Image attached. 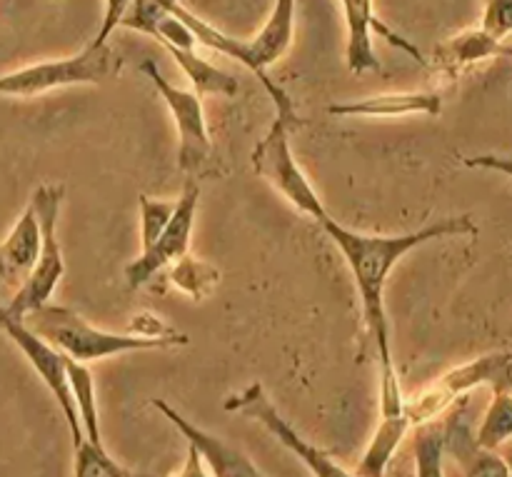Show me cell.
I'll return each instance as SVG.
<instances>
[{"label":"cell","mask_w":512,"mask_h":477,"mask_svg":"<svg viewBox=\"0 0 512 477\" xmlns=\"http://www.w3.org/2000/svg\"><path fill=\"white\" fill-rule=\"evenodd\" d=\"M413 453L418 477H445V423L415 425Z\"/></svg>","instance_id":"7402d4cb"},{"label":"cell","mask_w":512,"mask_h":477,"mask_svg":"<svg viewBox=\"0 0 512 477\" xmlns=\"http://www.w3.org/2000/svg\"><path fill=\"white\" fill-rule=\"evenodd\" d=\"M345 15V28H348V43H345V63L348 70L355 75H363L368 70H380L378 53L373 48V30L378 35H383L390 45L405 50L410 58H415L418 63L428 65V60L423 58L418 48H415L410 40H405L403 35L395 33L393 28L383 23L375 13V0H340Z\"/></svg>","instance_id":"7c38bea8"},{"label":"cell","mask_w":512,"mask_h":477,"mask_svg":"<svg viewBox=\"0 0 512 477\" xmlns=\"http://www.w3.org/2000/svg\"><path fill=\"white\" fill-rule=\"evenodd\" d=\"M130 335H138V338H148V340H168V338H178V330L168 328L158 315L153 313H138L133 315V323L128 328Z\"/></svg>","instance_id":"83f0119b"},{"label":"cell","mask_w":512,"mask_h":477,"mask_svg":"<svg viewBox=\"0 0 512 477\" xmlns=\"http://www.w3.org/2000/svg\"><path fill=\"white\" fill-rule=\"evenodd\" d=\"M40 253V223L33 203L25 208L8 238L0 243V280L8 285L23 283Z\"/></svg>","instance_id":"e0dca14e"},{"label":"cell","mask_w":512,"mask_h":477,"mask_svg":"<svg viewBox=\"0 0 512 477\" xmlns=\"http://www.w3.org/2000/svg\"><path fill=\"white\" fill-rule=\"evenodd\" d=\"M140 238H143V250H148L160 233L165 230L168 220L175 213V200H153L148 195H140Z\"/></svg>","instance_id":"484cf974"},{"label":"cell","mask_w":512,"mask_h":477,"mask_svg":"<svg viewBox=\"0 0 512 477\" xmlns=\"http://www.w3.org/2000/svg\"><path fill=\"white\" fill-rule=\"evenodd\" d=\"M73 477H153L123 468L108 455L105 445H93L83 440L75 445V475Z\"/></svg>","instance_id":"cb8c5ba5"},{"label":"cell","mask_w":512,"mask_h":477,"mask_svg":"<svg viewBox=\"0 0 512 477\" xmlns=\"http://www.w3.org/2000/svg\"><path fill=\"white\" fill-rule=\"evenodd\" d=\"M178 3L180 0H133L130 8L125 10L123 20H120V28L135 30V33L143 35H153L160 20L173 15V8Z\"/></svg>","instance_id":"d4e9b609"},{"label":"cell","mask_w":512,"mask_h":477,"mask_svg":"<svg viewBox=\"0 0 512 477\" xmlns=\"http://www.w3.org/2000/svg\"><path fill=\"white\" fill-rule=\"evenodd\" d=\"M63 198L65 188L60 183L38 185L33 198H30L40 223V253L33 270H30V275L20 283L18 293L13 295V300H10L8 305H3L5 313H8L10 318L23 320L25 315H30L33 310H40L43 305H48L55 288H58V283L63 280L65 260L58 240V218Z\"/></svg>","instance_id":"5b68a950"},{"label":"cell","mask_w":512,"mask_h":477,"mask_svg":"<svg viewBox=\"0 0 512 477\" xmlns=\"http://www.w3.org/2000/svg\"><path fill=\"white\" fill-rule=\"evenodd\" d=\"M440 110H443V98L438 93L403 90V93H380L350 103H335L330 105L328 113L338 118H405L415 113L440 115Z\"/></svg>","instance_id":"9a60e30c"},{"label":"cell","mask_w":512,"mask_h":477,"mask_svg":"<svg viewBox=\"0 0 512 477\" xmlns=\"http://www.w3.org/2000/svg\"><path fill=\"white\" fill-rule=\"evenodd\" d=\"M23 323L35 335L48 340L53 348H58L65 358L75 360V363H95V360H103L120 353H133V350L183 348V345L190 343L188 335H178V338L168 340H148L130 333H105V330H98L90 323H85L75 310L50 303L43 305L40 310H33L30 315H25Z\"/></svg>","instance_id":"3957f363"},{"label":"cell","mask_w":512,"mask_h":477,"mask_svg":"<svg viewBox=\"0 0 512 477\" xmlns=\"http://www.w3.org/2000/svg\"><path fill=\"white\" fill-rule=\"evenodd\" d=\"M295 123H298V118H293V115L275 113L273 125L258 143V148L253 150V168L260 178L268 180L300 213L310 215L318 223H325L330 218L328 210H325L323 200L310 185L308 175L303 173V168L295 160L293 148H290V128Z\"/></svg>","instance_id":"8992f818"},{"label":"cell","mask_w":512,"mask_h":477,"mask_svg":"<svg viewBox=\"0 0 512 477\" xmlns=\"http://www.w3.org/2000/svg\"><path fill=\"white\" fill-rule=\"evenodd\" d=\"M468 168H483V170H495V173L508 175L512 180V158L505 155H475V158L465 160Z\"/></svg>","instance_id":"f546056e"},{"label":"cell","mask_w":512,"mask_h":477,"mask_svg":"<svg viewBox=\"0 0 512 477\" xmlns=\"http://www.w3.org/2000/svg\"><path fill=\"white\" fill-rule=\"evenodd\" d=\"M510 43L505 40H495L493 35L485 33L483 28H470L463 33L453 35L445 43H440L435 48L433 60L443 73H448L450 78L460 75L463 70H468L470 65L485 63V60L493 58H508Z\"/></svg>","instance_id":"2e32d148"},{"label":"cell","mask_w":512,"mask_h":477,"mask_svg":"<svg viewBox=\"0 0 512 477\" xmlns=\"http://www.w3.org/2000/svg\"><path fill=\"white\" fill-rule=\"evenodd\" d=\"M295 10H298V0H275L273 13L265 20V25L260 28V33L250 40H238L233 35L223 33V30L213 28L210 23H205L203 18L193 13V10L185 8L183 3H178L173 8V15H178L185 25L190 28V33L195 35V43L205 45V48L215 50L220 55H228L235 58L238 63H243L245 68L253 70L260 78V83L265 85V90L270 93L275 103V113H288L295 115L293 103L285 95L283 88L270 80L268 65H273L275 60L283 58L288 53L290 43H293L295 35Z\"/></svg>","instance_id":"7a4b0ae2"},{"label":"cell","mask_w":512,"mask_h":477,"mask_svg":"<svg viewBox=\"0 0 512 477\" xmlns=\"http://www.w3.org/2000/svg\"><path fill=\"white\" fill-rule=\"evenodd\" d=\"M168 280L173 288L183 290V293L190 295L193 300H205L215 288H218L220 273L215 265L205 263V260L183 255V258L175 260V263L170 265Z\"/></svg>","instance_id":"44dd1931"},{"label":"cell","mask_w":512,"mask_h":477,"mask_svg":"<svg viewBox=\"0 0 512 477\" xmlns=\"http://www.w3.org/2000/svg\"><path fill=\"white\" fill-rule=\"evenodd\" d=\"M120 70H123V60L108 43H88L78 55H70V58L43 60V63L25 65L13 73L0 75V95L35 98V95L70 88V85H100L118 78Z\"/></svg>","instance_id":"277c9868"},{"label":"cell","mask_w":512,"mask_h":477,"mask_svg":"<svg viewBox=\"0 0 512 477\" xmlns=\"http://www.w3.org/2000/svg\"><path fill=\"white\" fill-rule=\"evenodd\" d=\"M503 460H505V463H508V468H510V477H512V443H510V440H508V443H505Z\"/></svg>","instance_id":"1f68e13d"},{"label":"cell","mask_w":512,"mask_h":477,"mask_svg":"<svg viewBox=\"0 0 512 477\" xmlns=\"http://www.w3.org/2000/svg\"><path fill=\"white\" fill-rule=\"evenodd\" d=\"M480 28L495 40L512 43V0H485Z\"/></svg>","instance_id":"4316f807"},{"label":"cell","mask_w":512,"mask_h":477,"mask_svg":"<svg viewBox=\"0 0 512 477\" xmlns=\"http://www.w3.org/2000/svg\"><path fill=\"white\" fill-rule=\"evenodd\" d=\"M410 428H413V425L405 418V413L380 420L378 430H375V435L370 438L368 450H365L363 460H360L358 470H355V477H385L395 450L400 448V443H403V438L408 435Z\"/></svg>","instance_id":"ac0fdd59"},{"label":"cell","mask_w":512,"mask_h":477,"mask_svg":"<svg viewBox=\"0 0 512 477\" xmlns=\"http://www.w3.org/2000/svg\"><path fill=\"white\" fill-rule=\"evenodd\" d=\"M140 70H143V73L150 78V83L155 85L160 98H163L165 105H168L175 125H178V133H180L178 168L183 170V173L195 175L205 163H208L210 153H213L208 123H205L203 100H200V95L195 93V90H183L178 88V85L170 83V80L160 73L155 60H143Z\"/></svg>","instance_id":"ba28073f"},{"label":"cell","mask_w":512,"mask_h":477,"mask_svg":"<svg viewBox=\"0 0 512 477\" xmlns=\"http://www.w3.org/2000/svg\"><path fill=\"white\" fill-rule=\"evenodd\" d=\"M198 198L200 188L195 183V178H188L183 185V193L175 200V213L168 220L165 230L160 233V238L150 245L148 250H143L138 260L125 268V280L133 290L145 288L155 280V275L163 273L165 268L180 260L183 255H188L190 238H193V225H195V213H198Z\"/></svg>","instance_id":"30bf717a"},{"label":"cell","mask_w":512,"mask_h":477,"mask_svg":"<svg viewBox=\"0 0 512 477\" xmlns=\"http://www.w3.org/2000/svg\"><path fill=\"white\" fill-rule=\"evenodd\" d=\"M490 385L493 390H512V355L510 353H488L478 360L458 365L440 375L438 380L405 400L403 413L410 420V425H423L430 420H438L450 405L465 393L475 388Z\"/></svg>","instance_id":"52a82bcc"},{"label":"cell","mask_w":512,"mask_h":477,"mask_svg":"<svg viewBox=\"0 0 512 477\" xmlns=\"http://www.w3.org/2000/svg\"><path fill=\"white\" fill-rule=\"evenodd\" d=\"M508 58H512V43H510V48H508Z\"/></svg>","instance_id":"d6a6232c"},{"label":"cell","mask_w":512,"mask_h":477,"mask_svg":"<svg viewBox=\"0 0 512 477\" xmlns=\"http://www.w3.org/2000/svg\"><path fill=\"white\" fill-rule=\"evenodd\" d=\"M170 53V58L180 65V70L185 73V78L193 83L195 93L198 95H228L235 98L240 90L238 80L230 73L220 70L218 65L208 63L205 58H200L195 53V48H165Z\"/></svg>","instance_id":"d6986e66"},{"label":"cell","mask_w":512,"mask_h":477,"mask_svg":"<svg viewBox=\"0 0 512 477\" xmlns=\"http://www.w3.org/2000/svg\"><path fill=\"white\" fill-rule=\"evenodd\" d=\"M65 373H68L70 393H73L75 408H78L80 428H83V438L93 445H103V435H100V420H98V403H95V380L93 373L85 363H75V360L65 358Z\"/></svg>","instance_id":"ffe728a7"},{"label":"cell","mask_w":512,"mask_h":477,"mask_svg":"<svg viewBox=\"0 0 512 477\" xmlns=\"http://www.w3.org/2000/svg\"><path fill=\"white\" fill-rule=\"evenodd\" d=\"M0 330L13 340L20 348V353L25 355L30 365H33L35 373L40 375V380L45 383V388L53 393V398L58 400L60 410L65 415V423H68L70 435H73V448L83 443V428H80L78 420V408H75L73 393H70L68 385V373H65V355L58 348L43 340L40 335H35L23 320H15L5 313V308L0 305Z\"/></svg>","instance_id":"8fae6325"},{"label":"cell","mask_w":512,"mask_h":477,"mask_svg":"<svg viewBox=\"0 0 512 477\" xmlns=\"http://www.w3.org/2000/svg\"><path fill=\"white\" fill-rule=\"evenodd\" d=\"M320 225L343 253L345 263H348L350 273L355 278V285H358L360 300H363L365 323H368V333L375 340V350H378L380 358V418L403 415L405 398L403 390H400L398 373H395L393 353H390V330L383 300L385 283H388V275L393 273L400 258H405L410 250L420 248L430 240L473 235V220L445 218L420 230H413V233L400 235H365L335 223L333 218Z\"/></svg>","instance_id":"6da1fadb"},{"label":"cell","mask_w":512,"mask_h":477,"mask_svg":"<svg viewBox=\"0 0 512 477\" xmlns=\"http://www.w3.org/2000/svg\"><path fill=\"white\" fill-rule=\"evenodd\" d=\"M508 440H512V393L493 390V403L475 433V443L485 450H498Z\"/></svg>","instance_id":"603a6c76"},{"label":"cell","mask_w":512,"mask_h":477,"mask_svg":"<svg viewBox=\"0 0 512 477\" xmlns=\"http://www.w3.org/2000/svg\"><path fill=\"white\" fill-rule=\"evenodd\" d=\"M178 477H210L208 470H205L203 460H200L198 450L190 448V445H188V458H185V465H183V470H180Z\"/></svg>","instance_id":"4dcf8cb0"},{"label":"cell","mask_w":512,"mask_h":477,"mask_svg":"<svg viewBox=\"0 0 512 477\" xmlns=\"http://www.w3.org/2000/svg\"><path fill=\"white\" fill-rule=\"evenodd\" d=\"M153 408L160 410V413L183 433V438L188 440L190 448L198 450L200 460H203V465H208L213 477H265L258 468H255V463H250L248 455H243L238 448L228 445L223 438H218V435L208 433V430L190 423L188 418H183V415H180L173 405L165 403V400H153Z\"/></svg>","instance_id":"4fadbf2b"},{"label":"cell","mask_w":512,"mask_h":477,"mask_svg":"<svg viewBox=\"0 0 512 477\" xmlns=\"http://www.w3.org/2000/svg\"><path fill=\"white\" fill-rule=\"evenodd\" d=\"M225 410L228 413H240V415H248V418L258 420L275 440L285 445L305 468L310 470L313 477H355L353 473H348L345 468H340L333 458H330L325 450L315 448L310 445L303 435L295 433L293 425L283 418V415L275 410V405L270 403V398L265 395L263 385H248L243 393L233 395V398L225 400Z\"/></svg>","instance_id":"9c48e42d"},{"label":"cell","mask_w":512,"mask_h":477,"mask_svg":"<svg viewBox=\"0 0 512 477\" xmlns=\"http://www.w3.org/2000/svg\"><path fill=\"white\" fill-rule=\"evenodd\" d=\"M133 0H105L103 3V20H100V28L95 33V38L90 43L105 45L110 40V35L115 33V28H120V20H123L125 10L130 8Z\"/></svg>","instance_id":"f1b7e54d"},{"label":"cell","mask_w":512,"mask_h":477,"mask_svg":"<svg viewBox=\"0 0 512 477\" xmlns=\"http://www.w3.org/2000/svg\"><path fill=\"white\" fill-rule=\"evenodd\" d=\"M445 477H510L503 455L475 443L463 410L445 420Z\"/></svg>","instance_id":"5bb4252c"}]
</instances>
